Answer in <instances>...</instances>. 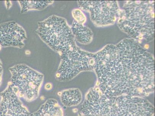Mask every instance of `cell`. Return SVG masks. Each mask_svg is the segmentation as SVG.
I'll return each instance as SVG.
<instances>
[{
  "label": "cell",
  "mask_w": 155,
  "mask_h": 116,
  "mask_svg": "<svg viewBox=\"0 0 155 116\" xmlns=\"http://www.w3.org/2000/svg\"><path fill=\"white\" fill-rule=\"evenodd\" d=\"M31 53V52L29 50H26L25 51V53H26V55H29Z\"/></svg>",
  "instance_id": "5bb4252c"
},
{
  "label": "cell",
  "mask_w": 155,
  "mask_h": 116,
  "mask_svg": "<svg viewBox=\"0 0 155 116\" xmlns=\"http://www.w3.org/2000/svg\"><path fill=\"white\" fill-rule=\"evenodd\" d=\"M31 116H63L62 107L55 99H48Z\"/></svg>",
  "instance_id": "52a82bcc"
},
{
  "label": "cell",
  "mask_w": 155,
  "mask_h": 116,
  "mask_svg": "<svg viewBox=\"0 0 155 116\" xmlns=\"http://www.w3.org/2000/svg\"><path fill=\"white\" fill-rule=\"evenodd\" d=\"M57 94L59 97H60L61 95V91L59 92Z\"/></svg>",
  "instance_id": "e0dca14e"
},
{
  "label": "cell",
  "mask_w": 155,
  "mask_h": 116,
  "mask_svg": "<svg viewBox=\"0 0 155 116\" xmlns=\"http://www.w3.org/2000/svg\"><path fill=\"white\" fill-rule=\"evenodd\" d=\"M11 77L8 82L19 97L31 102L39 97L44 80V75L25 64L10 68Z\"/></svg>",
  "instance_id": "3957f363"
},
{
  "label": "cell",
  "mask_w": 155,
  "mask_h": 116,
  "mask_svg": "<svg viewBox=\"0 0 155 116\" xmlns=\"http://www.w3.org/2000/svg\"><path fill=\"white\" fill-rule=\"evenodd\" d=\"M73 111L74 113L77 112L78 111V109L77 108H74L73 110Z\"/></svg>",
  "instance_id": "2e32d148"
},
{
  "label": "cell",
  "mask_w": 155,
  "mask_h": 116,
  "mask_svg": "<svg viewBox=\"0 0 155 116\" xmlns=\"http://www.w3.org/2000/svg\"><path fill=\"white\" fill-rule=\"evenodd\" d=\"M3 73V68L2 63L0 59V86L2 83Z\"/></svg>",
  "instance_id": "8fae6325"
},
{
  "label": "cell",
  "mask_w": 155,
  "mask_h": 116,
  "mask_svg": "<svg viewBox=\"0 0 155 116\" xmlns=\"http://www.w3.org/2000/svg\"><path fill=\"white\" fill-rule=\"evenodd\" d=\"M72 14L73 18L75 19V22L78 23L81 25L85 22L86 20L85 16L80 10L78 9L73 10L72 12Z\"/></svg>",
  "instance_id": "30bf717a"
},
{
  "label": "cell",
  "mask_w": 155,
  "mask_h": 116,
  "mask_svg": "<svg viewBox=\"0 0 155 116\" xmlns=\"http://www.w3.org/2000/svg\"><path fill=\"white\" fill-rule=\"evenodd\" d=\"M36 33L46 45L60 56L77 47L71 28L66 19L52 15L38 22Z\"/></svg>",
  "instance_id": "7a4b0ae2"
},
{
  "label": "cell",
  "mask_w": 155,
  "mask_h": 116,
  "mask_svg": "<svg viewBox=\"0 0 155 116\" xmlns=\"http://www.w3.org/2000/svg\"><path fill=\"white\" fill-rule=\"evenodd\" d=\"M40 99L41 100H45V97L44 96H42L41 97Z\"/></svg>",
  "instance_id": "9a60e30c"
},
{
  "label": "cell",
  "mask_w": 155,
  "mask_h": 116,
  "mask_svg": "<svg viewBox=\"0 0 155 116\" xmlns=\"http://www.w3.org/2000/svg\"><path fill=\"white\" fill-rule=\"evenodd\" d=\"M154 108L144 97L122 95L110 96L99 88L90 90L79 116H153Z\"/></svg>",
  "instance_id": "6da1fadb"
},
{
  "label": "cell",
  "mask_w": 155,
  "mask_h": 116,
  "mask_svg": "<svg viewBox=\"0 0 155 116\" xmlns=\"http://www.w3.org/2000/svg\"><path fill=\"white\" fill-rule=\"evenodd\" d=\"M62 104L64 107H70L78 105L82 99V94L78 89H69L61 91L60 97Z\"/></svg>",
  "instance_id": "ba28073f"
},
{
  "label": "cell",
  "mask_w": 155,
  "mask_h": 116,
  "mask_svg": "<svg viewBox=\"0 0 155 116\" xmlns=\"http://www.w3.org/2000/svg\"><path fill=\"white\" fill-rule=\"evenodd\" d=\"M0 116H30L27 107L9 84L0 93Z\"/></svg>",
  "instance_id": "5b68a950"
},
{
  "label": "cell",
  "mask_w": 155,
  "mask_h": 116,
  "mask_svg": "<svg viewBox=\"0 0 155 116\" xmlns=\"http://www.w3.org/2000/svg\"><path fill=\"white\" fill-rule=\"evenodd\" d=\"M21 8V13H25L31 10H42L49 5L53 4L54 1H18Z\"/></svg>",
  "instance_id": "9c48e42d"
},
{
  "label": "cell",
  "mask_w": 155,
  "mask_h": 116,
  "mask_svg": "<svg viewBox=\"0 0 155 116\" xmlns=\"http://www.w3.org/2000/svg\"><path fill=\"white\" fill-rule=\"evenodd\" d=\"M61 62L55 74L58 81L72 80L80 72L87 69V55L77 47L61 55Z\"/></svg>",
  "instance_id": "277c9868"
},
{
  "label": "cell",
  "mask_w": 155,
  "mask_h": 116,
  "mask_svg": "<svg viewBox=\"0 0 155 116\" xmlns=\"http://www.w3.org/2000/svg\"><path fill=\"white\" fill-rule=\"evenodd\" d=\"M45 90H50L53 88V84L51 83H46L44 86Z\"/></svg>",
  "instance_id": "7c38bea8"
},
{
  "label": "cell",
  "mask_w": 155,
  "mask_h": 116,
  "mask_svg": "<svg viewBox=\"0 0 155 116\" xmlns=\"http://www.w3.org/2000/svg\"><path fill=\"white\" fill-rule=\"evenodd\" d=\"M5 3L7 9H10L11 7L12 6V4L11 1H5Z\"/></svg>",
  "instance_id": "4fadbf2b"
},
{
  "label": "cell",
  "mask_w": 155,
  "mask_h": 116,
  "mask_svg": "<svg viewBox=\"0 0 155 116\" xmlns=\"http://www.w3.org/2000/svg\"><path fill=\"white\" fill-rule=\"evenodd\" d=\"M27 39L26 31L15 22L0 24V50L2 47L13 46L22 49Z\"/></svg>",
  "instance_id": "8992f818"
}]
</instances>
